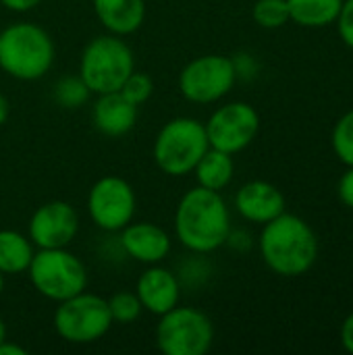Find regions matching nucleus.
<instances>
[{"mask_svg": "<svg viewBox=\"0 0 353 355\" xmlns=\"http://www.w3.org/2000/svg\"><path fill=\"white\" fill-rule=\"evenodd\" d=\"M231 229V208L223 191L196 185L177 202L173 231L179 245L189 254L208 256L218 252L225 248Z\"/></svg>", "mask_w": 353, "mask_h": 355, "instance_id": "f257e3e1", "label": "nucleus"}, {"mask_svg": "<svg viewBox=\"0 0 353 355\" xmlns=\"http://www.w3.org/2000/svg\"><path fill=\"white\" fill-rule=\"evenodd\" d=\"M258 250L270 272L285 279H298L316 264L318 237L302 216L283 212L262 225Z\"/></svg>", "mask_w": 353, "mask_h": 355, "instance_id": "f03ea898", "label": "nucleus"}, {"mask_svg": "<svg viewBox=\"0 0 353 355\" xmlns=\"http://www.w3.org/2000/svg\"><path fill=\"white\" fill-rule=\"evenodd\" d=\"M52 35L33 21H15L0 31V69L17 81H37L54 64Z\"/></svg>", "mask_w": 353, "mask_h": 355, "instance_id": "7ed1b4c3", "label": "nucleus"}, {"mask_svg": "<svg viewBox=\"0 0 353 355\" xmlns=\"http://www.w3.org/2000/svg\"><path fill=\"white\" fill-rule=\"evenodd\" d=\"M206 127L193 116H175L166 121L154 137L152 156L156 166L169 177H187L200 158L208 152Z\"/></svg>", "mask_w": 353, "mask_h": 355, "instance_id": "20e7f679", "label": "nucleus"}, {"mask_svg": "<svg viewBox=\"0 0 353 355\" xmlns=\"http://www.w3.org/2000/svg\"><path fill=\"white\" fill-rule=\"evenodd\" d=\"M135 71V54L131 46L112 33L89 40L79 56L77 75L96 96L119 92L129 73Z\"/></svg>", "mask_w": 353, "mask_h": 355, "instance_id": "39448f33", "label": "nucleus"}, {"mask_svg": "<svg viewBox=\"0 0 353 355\" xmlns=\"http://www.w3.org/2000/svg\"><path fill=\"white\" fill-rule=\"evenodd\" d=\"M25 275L31 287L54 304L85 291L89 281L85 262L69 248L35 250Z\"/></svg>", "mask_w": 353, "mask_h": 355, "instance_id": "423d86ee", "label": "nucleus"}, {"mask_svg": "<svg viewBox=\"0 0 353 355\" xmlns=\"http://www.w3.org/2000/svg\"><path fill=\"white\" fill-rule=\"evenodd\" d=\"M52 324L56 335L73 345H89L108 335L112 329V316L108 300L87 289L56 304Z\"/></svg>", "mask_w": 353, "mask_h": 355, "instance_id": "0eeeda50", "label": "nucleus"}, {"mask_svg": "<svg viewBox=\"0 0 353 355\" xmlns=\"http://www.w3.org/2000/svg\"><path fill=\"white\" fill-rule=\"evenodd\" d=\"M214 343L210 316L191 306H175L158 316L156 345L164 355H206Z\"/></svg>", "mask_w": 353, "mask_h": 355, "instance_id": "6e6552de", "label": "nucleus"}, {"mask_svg": "<svg viewBox=\"0 0 353 355\" xmlns=\"http://www.w3.org/2000/svg\"><path fill=\"white\" fill-rule=\"evenodd\" d=\"M237 83L231 56L202 54L189 60L179 73V92L191 104H216L227 98Z\"/></svg>", "mask_w": 353, "mask_h": 355, "instance_id": "1a4fd4ad", "label": "nucleus"}, {"mask_svg": "<svg viewBox=\"0 0 353 355\" xmlns=\"http://www.w3.org/2000/svg\"><path fill=\"white\" fill-rule=\"evenodd\" d=\"M85 208L96 229L117 235L131 220H135L137 196L129 181L117 175H106L89 187Z\"/></svg>", "mask_w": 353, "mask_h": 355, "instance_id": "9d476101", "label": "nucleus"}, {"mask_svg": "<svg viewBox=\"0 0 353 355\" xmlns=\"http://www.w3.org/2000/svg\"><path fill=\"white\" fill-rule=\"evenodd\" d=\"M204 127L210 148L235 156L256 139L260 131V114L248 102H227L208 116Z\"/></svg>", "mask_w": 353, "mask_h": 355, "instance_id": "9b49d317", "label": "nucleus"}, {"mask_svg": "<svg viewBox=\"0 0 353 355\" xmlns=\"http://www.w3.org/2000/svg\"><path fill=\"white\" fill-rule=\"evenodd\" d=\"M79 233V214L64 200H50L37 206L27 223V237L35 250L69 248Z\"/></svg>", "mask_w": 353, "mask_h": 355, "instance_id": "f8f14e48", "label": "nucleus"}, {"mask_svg": "<svg viewBox=\"0 0 353 355\" xmlns=\"http://www.w3.org/2000/svg\"><path fill=\"white\" fill-rule=\"evenodd\" d=\"M117 235L125 258L144 266L162 264L173 252V237L169 231L150 220H131Z\"/></svg>", "mask_w": 353, "mask_h": 355, "instance_id": "ddd939ff", "label": "nucleus"}, {"mask_svg": "<svg viewBox=\"0 0 353 355\" xmlns=\"http://www.w3.org/2000/svg\"><path fill=\"white\" fill-rule=\"evenodd\" d=\"M183 285L175 270L162 264H150L141 270L135 283V295L144 312L152 316H162L181 304Z\"/></svg>", "mask_w": 353, "mask_h": 355, "instance_id": "4468645a", "label": "nucleus"}, {"mask_svg": "<svg viewBox=\"0 0 353 355\" xmlns=\"http://www.w3.org/2000/svg\"><path fill=\"white\" fill-rule=\"evenodd\" d=\"M233 206L243 220L262 227L285 212V196L277 185L262 179H254L243 183L235 191Z\"/></svg>", "mask_w": 353, "mask_h": 355, "instance_id": "2eb2a0df", "label": "nucleus"}, {"mask_svg": "<svg viewBox=\"0 0 353 355\" xmlns=\"http://www.w3.org/2000/svg\"><path fill=\"white\" fill-rule=\"evenodd\" d=\"M92 123L96 131L106 137H123L137 123V106L121 92L102 94L92 106Z\"/></svg>", "mask_w": 353, "mask_h": 355, "instance_id": "dca6fc26", "label": "nucleus"}, {"mask_svg": "<svg viewBox=\"0 0 353 355\" xmlns=\"http://www.w3.org/2000/svg\"><path fill=\"white\" fill-rule=\"evenodd\" d=\"M92 8L106 33L133 35L146 21V0H92Z\"/></svg>", "mask_w": 353, "mask_h": 355, "instance_id": "f3484780", "label": "nucleus"}, {"mask_svg": "<svg viewBox=\"0 0 353 355\" xmlns=\"http://www.w3.org/2000/svg\"><path fill=\"white\" fill-rule=\"evenodd\" d=\"M35 254V245L27 233L0 229V272L4 277L25 275Z\"/></svg>", "mask_w": 353, "mask_h": 355, "instance_id": "a211bd4d", "label": "nucleus"}, {"mask_svg": "<svg viewBox=\"0 0 353 355\" xmlns=\"http://www.w3.org/2000/svg\"><path fill=\"white\" fill-rule=\"evenodd\" d=\"M196 183L200 187L212 189V191H223L231 185L235 177V160L233 154H227L216 148H208V152L200 158L196 164L193 173Z\"/></svg>", "mask_w": 353, "mask_h": 355, "instance_id": "6ab92c4d", "label": "nucleus"}, {"mask_svg": "<svg viewBox=\"0 0 353 355\" xmlns=\"http://www.w3.org/2000/svg\"><path fill=\"white\" fill-rule=\"evenodd\" d=\"M289 19L300 27L320 29L335 25L343 0H287Z\"/></svg>", "mask_w": 353, "mask_h": 355, "instance_id": "aec40b11", "label": "nucleus"}, {"mask_svg": "<svg viewBox=\"0 0 353 355\" xmlns=\"http://www.w3.org/2000/svg\"><path fill=\"white\" fill-rule=\"evenodd\" d=\"M89 96H92V92L87 89V85L83 83V79L79 75L60 77L54 83V89H52L54 102L64 110H77V108L85 106Z\"/></svg>", "mask_w": 353, "mask_h": 355, "instance_id": "412c9836", "label": "nucleus"}, {"mask_svg": "<svg viewBox=\"0 0 353 355\" xmlns=\"http://www.w3.org/2000/svg\"><path fill=\"white\" fill-rule=\"evenodd\" d=\"M252 19L264 29H279L289 23L287 0H256L252 6Z\"/></svg>", "mask_w": 353, "mask_h": 355, "instance_id": "4be33fe9", "label": "nucleus"}, {"mask_svg": "<svg viewBox=\"0 0 353 355\" xmlns=\"http://www.w3.org/2000/svg\"><path fill=\"white\" fill-rule=\"evenodd\" d=\"M108 310L112 316V324H123V327L133 324L144 312L135 291H117L114 295H110Z\"/></svg>", "mask_w": 353, "mask_h": 355, "instance_id": "5701e85b", "label": "nucleus"}, {"mask_svg": "<svg viewBox=\"0 0 353 355\" xmlns=\"http://www.w3.org/2000/svg\"><path fill=\"white\" fill-rule=\"evenodd\" d=\"M331 146L341 164L353 166V108L335 123Z\"/></svg>", "mask_w": 353, "mask_h": 355, "instance_id": "b1692460", "label": "nucleus"}, {"mask_svg": "<svg viewBox=\"0 0 353 355\" xmlns=\"http://www.w3.org/2000/svg\"><path fill=\"white\" fill-rule=\"evenodd\" d=\"M131 104H135L137 108L141 104H146L152 94H154V81L148 73H141V71H131L129 77L123 81L121 89H119Z\"/></svg>", "mask_w": 353, "mask_h": 355, "instance_id": "393cba45", "label": "nucleus"}, {"mask_svg": "<svg viewBox=\"0 0 353 355\" xmlns=\"http://www.w3.org/2000/svg\"><path fill=\"white\" fill-rule=\"evenodd\" d=\"M189 256L191 258H187L185 262H181V268L177 272V277H179V281H181L183 287L185 285H189V287L202 285L204 279L210 272V266L206 262V256H202V254H189Z\"/></svg>", "mask_w": 353, "mask_h": 355, "instance_id": "a878e982", "label": "nucleus"}, {"mask_svg": "<svg viewBox=\"0 0 353 355\" xmlns=\"http://www.w3.org/2000/svg\"><path fill=\"white\" fill-rule=\"evenodd\" d=\"M335 25H337L339 37L343 40V44L353 50V0H343V6L339 10Z\"/></svg>", "mask_w": 353, "mask_h": 355, "instance_id": "bb28decb", "label": "nucleus"}, {"mask_svg": "<svg viewBox=\"0 0 353 355\" xmlns=\"http://www.w3.org/2000/svg\"><path fill=\"white\" fill-rule=\"evenodd\" d=\"M337 196L343 206L353 210V166H347V171L341 175V179L337 183Z\"/></svg>", "mask_w": 353, "mask_h": 355, "instance_id": "cd10ccee", "label": "nucleus"}, {"mask_svg": "<svg viewBox=\"0 0 353 355\" xmlns=\"http://www.w3.org/2000/svg\"><path fill=\"white\" fill-rule=\"evenodd\" d=\"M233 64H235L237 79H239V77L252 79V77H256V73H258V62H256L254 56H250V54H237V56H233Z\"/></svg>", "mask_w": 353, "mask_h": 355, "instance_id": "c85d7f7f", "label": "nucleus"}, {"mask_svg": "<svg viewBox=\"0 0 353 355\" xmlns=\"http://www.w3.org/2000/svg\"><path fill=\"white\" fill-rule=\"evenodd\" d=\"M225 245H229V248L235 250V252H248L250 245H252V237H250V233H246V231H241V229H231V233H229Z\"/></svg>", "mask_w": 353, "mask_h": 355, "instance_id": "c756f323", "label": "nucleus"}, {"mask_svg": "<svg viewBox=\"0 0 353 355\" xmlns=\"http://www.w3.org/2000/svg\"><path fill=\"white\" fill-rule=\"evenodd\" d=\"M0 4L10 10V12H17V15H25L33 8H37L42 4V0H0Z\"/></svg>", "mask_w": 353, "mask_h": 355, "instance_id": "7c9ffc66", "label": "nucleus"}, {"mask_svg": "<svg viewBox=\"0 0 353 355\" xmlns=\"http://www.w3.org/2000/svg\"><path fill=\"white\" fill-rule=\"evenodd\" d=\"M341 345L347 354L353 355V312H350L341 324Z\"/></svg>", "mask_w": 353, "mask_h": 355, "instance_id": "2f4dec72", "label": "nucleus"}, {"mask_svg": "<svg viewBox=\"0 0 353 355\" xmlns=\"http://www.w3.org/2000/svg\"><path fill=\"white\" fill-rule=\"evenodd\" d=\"M0 355H27V349L21 347L19 343H12V341L4 339L0 343Z\"/></svg>", "mask_w": 353, "mask_h": 355, "instance_id": "473e14b6", "label": "nucleus"}, {"mask_svg": "<svg viewBox=\"0 0 353 355\" xmlns=\"http://www.w3.org/2000/svg\"><path fill=\"white\" fill-rule=\"evenodd\" d=\"M8 112H10V104H8L6 96L0 92V127L6 123V119H8Z\"/></svg>", "mask_w": 353, "mask_h": 355, "instance_id": "72a5a7b5", "label": "nucleus"}, {"mask_svg": "<svg viewBox=\"0 0 353 355\" xmlns=\"http://www.w3.org/2000/svg\"><path fill=\"white\" fill-rule=\"evenodd\" d=\"M6 339V324H4V320H2V316H0V343Z\"/></svg>", "mask_w": 353, "mask_h": 355, "instance_id": "f704fd0d", "label": "nucleus"}, {"mask_svg": "<svg viewBox=\"0 0 353 355\" xmlns=\"http://www.w3.org/2000/svg\"><path fill=\"white\" fill-rule=\"evenodd\" d=\"M4 279H6V277L0 272V295H2V291H4Z\"/></svg>", "mask_w": 353, "mask_h": 355, "instance_id": "c9c22d12", "label": "nucleus"}]
</instances>
